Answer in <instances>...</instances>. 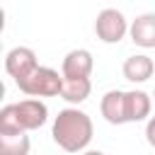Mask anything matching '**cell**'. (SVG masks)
Segmentation results:
<instances>
[{
    "label": "cell",
    "instance_id": "1",
    "mask_svg": "<svg viewBox=\"0 0 155 155\" xmlns=\"http://www.w3.org/2000/svg\"><path fill=\"white\" fill-rule=\"evenodd\" d=\"M51 136H53V143L61 150L80 155V153L87 150V145L94 136V124H92L87 111H82L78 107H65L53 119Z\"/></svg>",
    "mask_w": 155,
    "mask_h": 155
},
{
    "label": "cell",
    "instance_id": "2",
    "mask_svg": "<svg viewBox=\"0 0 155 155\" xmlns=\"http://www.w3.org/2000/svg\"><path fill=\"white\" fill-rule=\"evenodd\" d=\"M19 87V92H24L31 99H41V97H61L63 90V75L53 68L39 65L34 73H29L24 80L15 82Z\"/></svg>",
    "mask_w": 155,
    "mask_h": 155
},
{
    "label": "cell",
    "instance_id": "3",
    "mask_svg": "<svg viewBox=\"0 0 155 155\" xmlns=\"http://www.w3.org/2000/svg\"><path fill=\"white\" fill-rule=\"evenodd\" d=\"M128 29H131L128 19L116 7H104L94 19V34L102 44H119L128 34Z\"/></svg>",
    "mask_w": 155,
    "mask_h": 155
},
{
    "label": "cell",
    "instance_id": "4",
    "mask_svg": "<svg viewBox=\"0 0 155 155\" xmlns=\"http://www.w3.org/2000/svg\"><path fill=\"white\" fill-rule=\"evenodd\" d=\"M36 68H39V61H36V53L29 46H15L5 53V70L15 82L24 80Z\"/></svg>",
    "mask_w": 155,
    "mask_h": 155
},
{
    "label": "cell",
    "instance_id": "5",
    "mask_svg": "<svg viewBox=\"0 0 155 155\" xmlns=\"http://www.w3.org/2000/svg\"><path fill=\"white\" fill-rule=\"evenodd\" d=\"M15 109H17L19 126H22L24 133L41 128V126L48 121V107H46L41 99L27 97V99H22V102H15Z\"/></svg>",
    "mask_w": 155,
    "mask_h": 155
},
{
    "label": "cell",
    "instance_id": "6",
    "mask_svg": "<svg viewBox=\"0 0 155 155\" xmlns=\"http://www.w3.org/2000/svg\"><path fill=\"white\" fill-rule=\"evenodd\" d=\"M92 68H94L92 53L87 48H73L65 53V58L61 63V75L70 78V80H82V78L92 75Z\"/></svg>",
    "mask_w": 155,
    "mask_h": 155
},
{
    "label": "cell",
    "instance_id": "7",
    "mask_svg": "<svg viewBox=\"0 0 155 155\" xmlns=\"http://www.w3.org/2000/svg\"><path fill=\"white\" fill-rule=\"evenodd\" d=\"M99 111H102L104 121L111 124V126L128 124L126 121V92L124 90H109V92H104V97L99 102Z\"/></svg>",
    "mask_w": 155,
    "mask_h": 155
},
{
    "label": "cell",
    "instance_id": "8",
    "mask_svg": "<svg viewBox=\"0 0 155 155\" xmlns=\"http://www.w3.org/2000/svg\"><path fill=\"white\" fill-rule=\"evenodd\" d=\"M128 36L140 48H155V12H143L131 22Z\"/></svg>",
    "mask_w": 155,
    "mask_h": 155
},
{
    "label": "cell",
    "instance_id": "9",
    "mask_svg": "<svg viewBox=\"0 0 155 155\" xmlns=\"http://www.w3.org/2000/svg\"><path fill=\"white\" fill-rule=\"evenodd\" d=\"M121 73H124V78H126L128 82H145V80L153 78L155 63H153V58L145 56V53H133V56H128V58L124 61Z\"/></svg>",
    "mask_w": 155,
    "mask_h": 155
},
{
    "label": "cell",
    "instance_id": "10",
    "mask_svg": "<svg viewBox=\"0 0 155 155\" xmlns=\"http://www.w3.org/2000/svg\"><path fill=\"white\" fill-rule=\"evenodd\" d=\"M150 111H153V94H148L143 90L126 92V121L128 124L150 119Z\"/></svg>",
    "mask_w": 155,
    "mask_h": 155
},
{
    "label": "cell",
    "instance_id": "11",
    "mask_svg": "<svg viewBox=\"0 0 155 155\" xmlns=\"http://www.w3.org/2000/svg\"><path fill=\"white\" fill-rule=\"evenodd\" d=\"M92 92V82L90 78H82V80H70V78H63V90H61V99H65L68 104L78 107L82 104Z\"/></svg>",
    "mask_w": 155,
    "mask_h": 155
},
{
    "label": "cell",
    "instance_id": "12",
    "mask_svg": "<svg viewBox=\"0 0 155 155\" xmlns=\"http://www.w3.org/2000/svg\"><path fill=\"white\" fill-rule=\"evenodd\" d=\"M31 140L27 133H0V155H29Z\"/></svg>",
    "mask_w": 155,
    "mask_h": 155
},
{
    "label": "cell",
    "instance_id": "13",
    "mask_svg": "<svg viewBox=\"0 0 155 155\" xmlns=\"http://www.w3.org/2000/svg\"><path fill=\"white\" fill-rule=\"evenodd\" d=\"M0 133H24L22 126H19V116H17V109L15 104H5L0 109Z\"/></svg>",
    "mask_w": 155,
    "mask_h": 155
},
{
    "label": "cell",
    "instance_id": "14",
    "mask_svg": "<svg viewBox=\"0 0 155 155\" xmlns=\"http://www.w3.org/2000/svg\"><path fill=\"white\" fill-rule=\"evenodd\" d=\"M145 140H148L150 148H155V116H150L148 124H145Z\"/></svg>",
    "mask_w": 155,
    "mask_h": 155
},
{
    "label": "cell",
    "instance_id": "15",
    "mask_svg": "<svg viewBox=\"0 0 155 155\" xmlns=\"http://www.w3.org/2000/svg\"><path fill=\"white\" fill-rule=\"evenodd\" d=\"M80 155H104L102 150H85V153H80Z\"/></svg>",
    "mask_w": 155,
    "mask_h": 155
},
{
    "label": "cell",
    "instance_id": "16",
    "mask_svg": "<svg viewBox=\"0 0 155 155\" xmlns=\"http://www.w3.org/2000/svg\"><path fill=\"white\" fill-rule=\"evenodd\" d=\"M153 104H155V92H153Z\"/></svg>",
    "mask_w": 155,
    "mask_h": 155
}]
</instances>
